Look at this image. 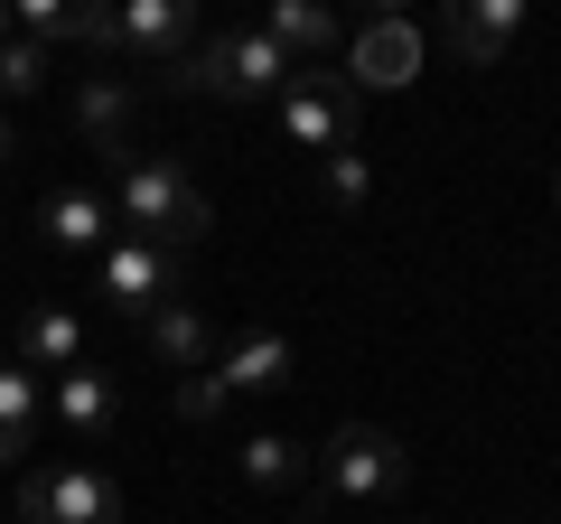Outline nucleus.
I'll use <instances>...</instances> for the list:
<instances>
[{"label": "nucleus", "instance_id": "obj_1", "mask_svg": "<svg viewBox=\"0 0 561 524\" xmlns=\"http://www.w3.org/2000/svg\"><path fill=\"white\" fill-rule=\"evenodd\" d=\"M113 235L131 243H160V253H187V243L216 225V206H206V187L187 179L179 160H160V150H131V160H113Z\"/></svg>", "mask_w": 561, "mask_h": 524}, {"label": "nucleus", "instance_id": "obj_2", "mask_svg": "<svg viewBox=\"0 0 561 524\" xmlns=\"http://www.w3.org/2000/svg\"><path fill=\"white\" fill-rule=\"evenodd\" d=\"M402 478H412V459H402V441L375 431V422H346L337 441L309 459V487L328 497V515H375V505L402 497Z\"/></svg>", "mask_w": 561, "mask_h": 524}, {"label": "nucleus", "instance_id": "obj_3", "mask_svg": "<svg viewBox=\"0 0 561 524\" xmlns=\"http://www.w3.org/2000/svg\"><path fill=\"white\" fill-rule=\"evenodd\" d=\"M300 66L280 57L262 29H234V38H197L187 66L169 76V94H216V103H280V84Z\"/></svg>", "mask_w": 561, "mask_h": 524}, {"label": "nucleus", "instance_id": "obj_4", "mask_svg": "<svg viewBox=\"0 0 561 524\" xmlns=\"http://www.w3.org/2000/svg\"><path fill=\"white\" fill-rule=\"evenodd\" d=\"M187 47H197V10H187V0H122L103 57H113L122 76H179Z\"/></svg>", "mask_w": 561, "mask_h": 524}, {"label": "nucleus", "instance_id": "obj_5", "mask_svg": "<svg viewBox=\"0 0 561 524\" xmlns=\"http://www.w3.org/2000/svg\"><path fill=\"white\" fill-rule=\"evenodd\" d=\"M280 132L300 150H319V160H337V150H356V84L337 76V66H309V76L280 84Z\"/></svg>", "mask_w": 561, "mask_h": 524}, {"label": "nucleus", "instance_id": "obj_6", "mask_svg": "<svg viewBox=\"0 0 561 524\" xmlns=\"http://www.w3.org/2000/svg\"><path fill=\"white\" fill-rule=\"evenodd\" d=\"M20 524H122V487L84 459L28 468L20 478Z\"/></svg>", "mask_w": 561, "mask_h": 524}, {"label": "nucleus", "instance_id": "obj_7", "mask_svg": "<svg viewBox=\"0 0 561 524\" xmlns=\"http://www.w3.org/2000/svg\"><path fill=\"white\" fill-rule=\"evenodd\" d=\"M94 282H103V309H122V319H150V309L179 300V253L113 235V243L94 253Z\"/></svg>", "mask_w": 561, "mask_h": 524}, {"label": "nucleus", "instance_id": "obj_8", "mask_svg": "<svg viewBox=\"0 0 561 524\" xmlns=\"http://www.w3.org/2000/svg\"><path fill=\"white\" fill-rule=\"evenodd\" d=\"M337 76L356 84V94H402V84L421 76V29H412V20H393V10H383V20H365L356 38H346Z\"/></svg>", "mask_w": 561, "mask_h": 524}, {"label": "nucleus", "instance_id": "obj_9", "mask_svg": "<svg viewBox=\"0 0 561 524\" xmlns=\"http://www.w3.org/2000/svg\"><path fill=\"white\" fill-rule=\"evenodd\" d=\"M290 365H300V346L280 338V328H253V338L216 346L206 394H216V403H234V394H280V384H290Z\"/></svg>", "mask_w": 561, "mask_h": 524}, {"label": "nucleus", "instance_id": "obj_10", "mask_svg": "<svg viewBox=\"0 0 561 524\" xmlns=\"http://www.w3.org/2000/svg\"><path fill=\"white\" fill-rule=\"evenodd\" d=\"M113 412H122V384L103 375L94 356H84V365H66V375L47 384V422H57L66 441H103V431H113Z\"/></svg>", "mask_w": 561, "mask_h": 524}, {"label": "nucleus", "instance_id": "obj_11", "mask_svg": "<svg viewBox=\"0 0 561 524\" xmlns=\"http://www.w3.org/2000/svg\"><path fill=\"white\" fill-rule=\"evenodd\" d=\"M515 38H524V0H449L440 10V47L468 66H496Z\"/></svg>", "mask_w": 561, "mask_h": 524}, {"label": "nucleus", "instance_id": "obj_12", "mask_svg": "<svg viewBox=\"0 0 561 524\" xmlns=\"http://www.w3.org/2000/svg\"><path fill=\"white\" fill-rule=\"evenodd\" d=\"M76 122H84V141L103 150V160H131V122H140V84L122 76V66H103V76L76 84Z\"/></svg>", "mask_w": 561, "mask_h": 524}, {"label": "nucleus", "instance_id": "obj_13", "mask_svg": "<svg viewBox=\"0 0 561 524\" xmlns=\"http://www.w3.org/2000/svg\"><path fill=\"white\" fill-rule=\"evenodd\" d=\"M262 38L300 66V76H309V66H337V57H346L337 10H319V0H272V10H262Z\"/></svg>", "mask_w": 561, "mask_h": 524}, {"label": "nucleus", "instance_id": "obj_14", "mask_svg": "<svg viewBox=\"0 0 561 524\" xmlns=\"http://www.w3.org/2000/svg\"><path fill=\"white\" fill-rule=\"evenodd\" d=\"M38 235L57 243V253H103V243H113V197H103V187H47Z\"/></svg>", "mask_w": 561, "mask_h": 524}, {"label": "nucleus", "instance_id": "obj_15", "mask_svg": "<svg viewBox=\"0 0 561 524\" xmlns=\"http://www.w3.org/2000/svg\"><path fill=\"white\" fill-rule=\"evenodd\" d=\"M10 365H28L38 384H57L66 365H84V319H76V309H28V319H20V356H10Z\"/></svg>", "mask_w": 561, "mask_h": 524}, {"label": "nucleus", "instance_id": "obj_16", "mask_svg": "<svg viewBox=\"0 0 561 524\" xmlns=\"http://www.w3.org/2000/svg\"><path fill=\"white\" fill-rule=\"evenodd\" d=\"M47 431V384L28 365H0V468H20Z\"/></svg>", "mask_w": 561, "mask_h": 524}, {"label": "nucleus", "instance_id": "obj_17", "mask_svg": "<svg viewBox=\"0 0 561 524\" xmlns=\"http://www.w3.org/2000/svg\"><path fill=\"white\" fill-rule=\"evenodd\" d=\"M140 328H150V356H160L169 375H206V365H216V328H206V319H197V309H187V300L150 309V319H140Z\"/></svg>", "mask_w": 561, "mask_h": 524}, {"label": "nucleus", "instance_id": "obj_18", "mask_svg": "<svg viewBox=\"0 0 561 524\" xmlns=\"http://www.w3.org/2000/svg\"><path fill=\"white\" fill-rule=\"evenodd\" d=\"M243 478H253L262 497H300V487H309V459H300V441L253 431V441H243Z\"/></svg>", "mask_w": 561, "mask_h": 524}, {"label": "nucleus", "instance_id": "obj_19", "mask_svg": "<svg viewBox=\"0 0 561 524\" xmlns=\"http://www.w3.org/2000/svg\"><path fill=\"white\" fill-rule=\"evenodd\" d=\"M47 84V47H28V38H0V103H28Z\"/></svg>", "mask_w": 561, "mask_h": 524}, {"label": "nucleus", "instance_id": "obj_20", "mask_svg": "<svg viewBox=\"0 0 561 524\" xmlns=\"http://www.w3.org/2000/svg\"><path fill=\"white\" fill-rule=\"evenodd\" d=\"M319 179H328V197H337V206H365V197H375V169H365V150L319 160Z\"/></svg>", "mask_w": 561, "mask_h": 524}, {"label": "nucleus", "instance_id": "obj_21", "mask_svg": "<svg viewBox=\"0 0 561 524\" xmlns=\"http://www.w3.org/2000/svg\"><path fill=\"white\" fill-rule=\"evenodd\" d=\"M0 38H10V0H0Z\"/></svg>", "mask_w": 561, "mask_h": 524}, {"label": "nucleus", "instance_id": "obj_22", "mask_svg": "<svg viewBox=\"0 0 561 524\" xmlns=\"http://www.w3.org/2000/svg\"><path fill=\"white\" fill-rule=\"evenodd\" d=\"M552 197H561V179H552Z\"/></svg>", "mask_w": 561, "mask_h": 524}, {"label": "nucleus", "instance_id": "obj_23", "mask_svg": "<svg viewBox=\"0 0 561 524\" xmlns=\"http://www.w3.org/2000/svg\"><path fill=\"white\" fill-rule=\"evenodd\" d=\"M300 524H319V515H300Z\"/></svg>", "mask_w": 561, "mask_h": 524}]
</instances>
